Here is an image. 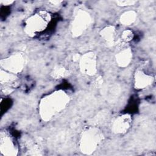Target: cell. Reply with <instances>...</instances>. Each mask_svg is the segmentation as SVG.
Returning <instances> with one entry per match:
<instances>
[{
	"label": "cell",
	"instance_id": "obj_1",
	"mask_svg": "<svg viewBox=\"0 0 156 156\" xmlns=\"http://www.w3.org/2000/svg\"><path fill=\"white\" fill-rule=\"evenodd\" d=\"M69 97L63 90L55 91L43 97L39 104V113L45 121L51 120L68 104Z\"/></svg>",
	"mask_w": 156,
	"mask_h": 156
},
{
	"label": "cell",
	"instance_id": "obj_2",
	"mask_svg": "<svg viewBox=\"0 0 156 156\" xmlns=\"http://www.w3.org/2000/svg\"><path fill=\"white\" fill-rule=\"evenodd\" d=\"M103 140V133L97 126L88 127L81 133L80 149L85 154H91L96 151Z\"/></svg>",
	"mask_w": 156,
	"mask_h": 156
},
{
	"label": "cell",
	"instance_id": "obj_3",
	"mask_svg": "<svg viewBox=\"0 0 156 156\" xmlns=\"http://www.w3.org/2000/svg\"><path fill=\"white\" fill-rule=\"evenodd\" d=\"M50 20L51 16L47 12L40 11L26 20L24 31L28 35L33 37L45 30Z\"/></svg>",
	"mask_w": 156,
	"mask_h": 156
},
{
	"label": "cell",
	"instance_id": "obj_4",
	"mask_svg": "<svg viewBox=\"0 0 156 156\" xmlns=\"http://www.w3.org/2000/svg\"><path fill=\"white\" fill-rule=\"evenodd\" d=\"M91 22L90 13L84 10H79L76 13L73 20L71 30L74 37L81 35L89 27Z\"/></svg>",
	"mask_w": 156,
	"mask_h": 156
},
{
	"label": "cell",
	"instance_id": "obj_5",
	"mask_svg": "<svg viewBox=\"0 0 156 156\" xmlns=\"http://www.w3.org/2000/svg\"><path fill=\"white\" fill-rule=\"evenodd\" d=\"M26 63L24 55L18 52L1 60V68L8 72L17 74L22 71Z\"/></svg>",
	"mask_w": 156,
	"mask_h": 156
},
{
	"label": "cell",
	"instance_id": "obj_6",
	"mask_svg": "<svg viewBox=\"0 0 156 156\" xmlns=\"http://www.w3.org/2000/svg\"><path fill=\"white\" fill-rule=\"evenodd\" d=\"M96 55L89 52L84 54L79 60V68L82 73L88 76H93L97 71Z\"/></svg>",
	"mask_w": 156,
	"mask_h": 156
},
{
	"label": "cell",
	"instance_id": "obj_7",
	"mask_svg": "<svg viewBox=\"0 0 156 156\" xmlns=\"http://www.w3.org/2000/svg\"><path fill=\"white\" fill-rule=\"evenodd\" d=\"M0 151L4 155H15L18 152L13 138L5 130L1 132Z\"/></svg>",
	"mask_w": 156,
	"mask_h": 156
},
{
	"label": "cell",
	"instance_id": "obj_8",
	"mask_svg": "<svg viewBox=\"0 0 156 156\" xmlns=\"http://www.w3.org/2000/svg\"><path fill=\"white\" fill-rule=\"evenodd\" d=\"M132 125V118L129 114H124L116 117L113 121L112 130L116 134H124Z\"/></svg>",
	"mask_w": 156,
	"mask_h": 156
},
{
	"label": "cell",
	"instance_id": "obj_9",
	"mask_svg": "<svg viewBox=\"0 0 156 156\" xmlns=\"http://www.w3.org/2000/svg\"><path fill=\"white\" fill-rule=\"evenodd\" d=\"M154 81V78L141 71H137L135 74V87L136 89H143L150 85Z\"/></svg>",
	"mask_w": 156,
	"mask_h": 156
},
{
	"label": "cell",
	"instance_id": "obj_10",
	"mask_svg": "<svg viewBox=\"0 0 156 156\" xmlns=\"http://www.w3.org/2000/svg\"><path fill=\"white\" fill-rule=\"evenodd\" d=\"M116 62L119 67L127 66L132 59V51L130 48H124L115 55Z\"/></svg>",
	"mask_w": 156,
	"mask_h": 156
},
{
	"label": "cell",
	"instance_id": "obj_11",
	"mask_svg": "<svg viewBox=\"0 0 156 156\" xmlns=\"http://www.w3.org/2000/svg\"><path fill=\"white\" fill-rule=\"evenodd\" d=\"M100 35L108 46H112L115 43L116 29L113 26H107L100 32Z\"/></svg>",
	"mask_w": 156,
	"mask_h": 156
},
{
	"label": "cell",
	"instance_id": "obj_12",
	"mask_svg": "<svg viewBox=\"0 0 156 156\" xmlns=\"http://www.w3.org/2000/svg\"><path fill=\"white\" fill-rule=\"evenodd\" d=\"M137 14L134 10H128L124 12L120 16V22L121 24L126 26L133 24L136 19Z\"/></svg>",
	"mask_w": 156,
	"mask_h": 156
},
{
	"label": "cell",
	"instance_id": "obj_13",
	"mask_svg": "<svg viewBox=\"0 0 156 156\" xmlns=\"http://www.w3.org/2000/svg\"><path fill=\"white\" fill-rule=\"evenodd\" d=\"M121 92V88L120 87L116 85H112L108 87V88L106 89L105 94H106L107 98L108 101H113L117 99L119 95L120 94Z\"/></svg>",
	"mask_w": 156,
	"mask_h": 156
},
{
	"label": "cell",
	"instance_id": "obj_14",
	"mask_svg": "<svg viewBox=\"0 0 156 156\" xmlns=\"http://www.w3.org/2000/svg\"><path fill=\"white\" fill-rule=\"evenodd\" d=\"M16 76L15 74L1 69L0 74V81L2 84L12 83L16 80Z\"/></svg>",
	"mask_w": 156,
	"mask_h": 156
},
{
	"label": "cell",
	"instance_id": "obj_15",
	"mask_svg": "<svg viewBox=\"0 0 156 156\" xmlns=\"http://www.w3.org/2000/svg\"><path fill=\"white\" fill-rule=\"evenodd\" d=\"M68 73V71L65 67L61 65H57L54 68L51 73V76L54 79H61L66 76Z\"/></svg>",
	"mask_w": 156,
	"mask_h": 156
},
{
	"label": "cell",
	"instance_id": "obj_16",
	"mask_svg": "<svg viewBox=\"0 0 156 156\" xmlns=\"http://www.w3.org/2000/svg\"><path fill=\"white\" fill-rule=\"evenodd\" d=\"M108 116V112L107 111H102L99 113L97 114V115L93 119V124L96 126L97 125L104 122V121L106 119Z\"/></svg>",
	"mask_w": 156,
	"mask_h": 156
},
{
	"label": "cell",
	"instance_id": "obj_17",
	"mask_svg": "<svg viewBox=\"0 0 156 156\" xmlns=\"http://www.w3.org/2000/svg\"><path fill=\"white\" fill-rule=\"evenodd\" d=\"M133 37V33L131 30L126 29L121 34V40L124 42H129L132 40Z\"/></svg>",
	"mask_w": 156,
	"mask_h": 156
},
{
	"label": "cell",
	"instance_id": "obj_18",
	"mask_svg": "<svg viewBox=\"0 0 156 156\" xmlns=\"http://www.w3.org/2000/svg\"><path fill=\"white\" fill-rule=\"evenodd\" d=\"M118 5L120 6H129L133 5L136 1H118L116 2Z\"/></svg>",
	"mask_w": 156,
	"mask_h": 156
},
{
	"label": "cell",
	"instance_id": "obj_19",
	"mask_svg": "<svg viewBox=\"0 0 156 156\" xmlns=\"http://www.w3.org/2000/svg\"><path fill=\"white\" fill-rule=\"evenodd\" d=\"M102 77H98L97 79H96V85L97 87H100L101 85H102Z\"/></svg>",
	"mask_w": 156,
	"mask_h": 156
},
{
	"label": "cell",
	"instance_id": "obj_20",
	"mask_svg": "<svg viewBox=\"0 0 156 156\" xmlns=\"http://www.w3.org/2000/svg\"><path fill=\"white\" fill-rule=\"evenodd\" d=\"M80 58V55L78 54H75L73 56V61H74V62H77L78 60L79 61Z\"/></svg>",
	"mask_w": 156,
	"mask_h": 156
}]
</instances>
